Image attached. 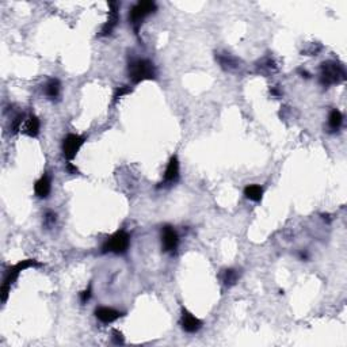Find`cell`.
Returning <instances> with one entry per match:
<instances>
[{"label": "cell", "mask_w": 347, "mask_h": 347, "mask_svg": "<svg viewBox=\"0 0 347 347\" xmlns=\"http://www.w3.org/2000/svg\"><path fill=\"white\" fill-rule=\"evenodd\" d=\"M156 11V3L151 0H144V2H138L137 5L132 7L129 13V22L133 26L134 33L138 34V30L141 27V23L147 17Z\"/></svg>", "instance_id": "cell-4"}, {"label": "cell", "mask_w": 347, "mask_h": 347, "mask_svg": "<svg viewBox=\"0 0 347 347\" xmlns=\"http://www.w3.org/2000/svg\"><path fill=\"white\" fill-rule=\"evenodd\" d=\"M179 245V236L171 225H165L161 231V248L164 252L173 254Z\"/></svg>", "instance_id": "cell-7"}, {"label": "cell", "mask_w": 347, "mask_h": 347, "mask_svg": "<svg viewBox=\"0 0 347 347\" xmlns=\"http://www.w3.org/2000/svg\"><path fill=\"white\" fill-rule=\"evenodd\" d=\"M41 122L38 120V117L30 116L27 120L23 122V133L29 136V137H37L40 133Z\"/></svg>", "instance_id": "cell-13"}, {"label": "cell", "mask_w": 347, "mask_h": 347, "mask_svg": "<svg viewBox=\"0 0 347 347\" xmlns=\"http://www.w3.org/2000/svg\"><path fill=\"white\" fill-rule=\"evenodd\" d=\"M40 266H42V265H41L38 261H36V259H25V261H21V262L17 263V265L10 267L9 270L6 272L3 285H2V300H3V303H5L6 300H7V297H9L10 289H11V286L15 284V281L18 280L19 274H21L23 270H26V269Z\"/></svg>", "instance_id": "cell-2"}, {"label": "cell", "mask_w": 347, "mask_h": 347, "mask_svg": "<svg viewBox=\"0 0 347 347\" xmlns=\"http://www.w3.org/2000/svg\"><path fill=\"white\" fill-rule=\"evenodd\" d=\"M244 196L254 202H261L263 197V189L259 185H248L244 189Z\"/></svg>", "instance_id": "cell-17"}, {"label": "cell", "mask_w": 347, "mask_h": 347, "mask_svg": "<svg viewBox=\"0 0 347 347\" xmlns=\"http://www.w3.org/2000/svg\"><path fill=\"white\" fill-rule=\"evenodd\" d=\"M57 216H56V213L54 212H46L44 216V221H45V225L46 227H52V225H54V223H56V220H57Z\"/></svg>", "instance_id": "cell-20"}, {"label": "cell", "mask_w": 347, "mask_h": 347, "mask_svg": "<svg viewBox=\"0 0 347 347\" xmlns=\"http://www.w3.org/2000/svg\"><path fill=\"white\" fill-rule=\"evenodd\" d=\"M85 143V138L79 134L69 133L67 134L64 140H62V153L64 157L68 161L73 160L77 155V152L80 151V148L83 147V144Z\"/></svg>", "instance_id": "cell-6"}, {"label": "cell", "mask_w": 347, "mask_h": 347, "mask_svg": "<svg viewBox=\"0 0 347 347\" xmlns=\"http://www.w3.org/2000/svg\"><path fill=\"white\" fill-rule=\"evenodd\" d=\"M113 342L116 343V344H124L125 343L124 335H122V332H120L118 329H114V331H113Z\"/></svg>", "instance_id": "cell-21"}, {"label": "cell", "mask_w": 347, "mask_h": 347, "mask_svg": "<svg viewBox=\"0 0 347 347\" xmlns=\"http://www.w3.org/2000/svg\"><path fill=\"white\" fill-rule=\"evenodd\" d=\"M343 124V114L338 109H334L328 116V128L331 132H338Z\"/></svg>", "instance_id": "cell-16"}, {"label": "cell", "mask_w": 347, "mask_h": 347, "mask_svg": "<svg viewBox=\"0 0 347 347\" xmlns=\"http://www.w3.org/2000/svg\"><path fill=\"white\" fill-rule=\"evenodd\" d=\"M61 84L58 79H49L48 83L45 84V95L49 99H56L60 95Z\"/></svg>", "instance_id": "cell-15"}, {"label": "cell", "mask_w": 347, "mask_h": 347, "mask_svg": "<svg viewBox=\"0 0 347 347\" xmlns=\"http://www.w3.org/2000/svg\"><path fill=\"white\" fill-rule=\"evenodd\" d=\"M95 316L101 323L103 324H110V323H114L116 320H118L120 317L124 316V313L120 311H117L114 308L109 307H99L95 309Z\"/></svg>", "instance_id": "cell-9"}, {"label": "cell", "mask_w": 347, "mask_h": 347, "mask_svg": "<svg viewBox=\"0 0 347 347\" xmlns=\"http://www.w3.org/2000/svg\"><path fill=\"white\" fill-rule=\"evenodd\" d=\"M181 325L185 332L189 334H196L202 327V321L197 316H194L192 312H189L186 308H182V316H181Z\"/></svg>", "instance_id": "cell-8"}, {"label": "cell", "mask_w": 347, "mask_h": 347, "mask_svg": "<svg viewBox=\"0 0 347 347\" xmlns=\"http://www.w3.org/2000/svg\"><path fill=\"white\" fill-rule=\"evenodd\" d=\"M216 60L220 64V67L227 71H233L239 67V60L229 53H216Z\"/></svg>", "instance_id": "cell-14"}, {"label": "cell", "mask_w": 347, "mask_h": 347, "mask_svg": "<svg viewBox=\"0 0 347 347\" xmlns=\"http://www.w3.org/2000/svg\"><path fill=\"white\" fill-rule=\"evenodd\" d=\"M128 72H129L130 80L134 84H138V83L145 80H155L156 79V68L153 65V62H151L149 60L138 58V60L129 62Z\"/></svg>", "instance_id": "cell-1"}, {"label": "cell", "mask_w": 347, "mask_h": 347, "mask_svg": "<svg viewBox=\"0 0 347 347\" xmlns=\"http://www.w3.org/2000/svg\"><path fill=\"white\" fill-rule=\"evenodd\" d=\"M130 244V236L126 231H117L110 237H107L105 244L102 245L103 252H112V254L122 255L125 254Z\"/></svg>", "instance_id": "cell-5"}, {"label": "cell", "mask_w": 347, "mask_h": 347, "mask_svg": "<svg viewBox=\"0 0 347 347\" xmlns=\"http://www.w3.org/2000/svg\"><path fill=\"white\" fill-rule=\"evenodd\" d=\"M67 169H68V172L69 173H79V169L76 168L75 165L72 164L71 161H69V163H67Z\"/></svg>", "instance_id": "cell-23"}, {"label": "cell", "mask_w": 347, "mask_h": 347, "mask_svg": "<svg viewBox=\"0 0 347 347\" xmlns=\"http://www.w3.org/2000/svg\"><path fill=\"white\" fill-rule=\"evenodd\" d=\"M34 192H36V196L40 197V198H48V196L52 192V183H50V178L44 173L38 181L34 185Z\"/></svg>", "instance_id": "cell-12"}, {"label": "cell", "mask_w": 347, "mask_h": 347, "mask_svg": "<svg viewBox=\"0 0 347 347\" xmlns=\"http://www.w3.org/2000/svg\"><path fill=\"white\" fill-rule=\"evenodd\" d=\"M109 6H110L109 19H107V22L103 25L102 29H101V33H99V36H102V37L112 34L113 30L116 29L117 23H118V3L112 2Z\"/></svg>", "instance_id": "cell-11"}, {"label": "cell", "mask_w": 347, "mask_h": 347, "mask_svg": "<svg viewBox=\"0 0 347 347\" xmlns=\"http://www.w3.org/2000/svg\"><path fill=\"white\" fill-rule=\"evenodd\" d=\"M91 298V288H87L85 290H83L80 293V301L83 304H85Z\"/></svg>", "instance_id": "cell-22"}, {"label": "cell", "mask_w": 347, "mask_h": 347, "mask_svg": "<svg viewBox=\"0 0 347 347\" xmlns=\"http://www.w3.org/2000/svg\"><path fill=\"white\" fill-rule=\"evenodd\" d=\"M344 79H346V72L342 64L329 60L320 65V83L324 87L339 84Z\"/></svg>", "instance_id": "cell-3"}, {"label": "cell", "mask_w": 347, "mask_h": 347, "mask_svg": "<svg viewBox=\"0 0 347 347\" xmlns=\"http://www.w3.org/2000/svg\"><path fill=\"white\" fill-rule=\"evenodd\" d=\"M178 181H179V160L177 156H172V157L169 159L168 164H167V168H165L163 183L167 185V186H171V185H175Z\"/></svg>", "instance_id": "cell-10"}, {"label": "cell", "mask_w": 347, "mask_h": 347, "mask_svg": "<svg viewBox=\"0 0 347 347\" xmlns=\"http://www.w3.org/2000/svg\"><path fill=\"white\" fill-rule=\"evenodd\" d=\"M237 280H239V274H237L235 269H227L224 272L223 281L227 286H233L237 282Z\"/></svg>", "instance_id": "cell-18"}, {"label": "cell", "mask_w": 347, "mask_h": 347, "mask_svg": "<svg viewBox=\"0 0 347 347\" xmlns=\"http://www.w3.org/2000/svg\"><path fill=\"white\" fill-rule=\"evenodd\" d=\"M132 93V89H130L129 85H122V87H120V89H117L116 94H114V97H113V102L117 103L118 101H120L122 97H125V95H128V94Z\"/></svg>", "instance_id": "cell-19"}]
</instances>
